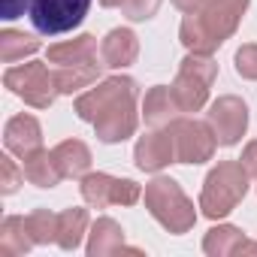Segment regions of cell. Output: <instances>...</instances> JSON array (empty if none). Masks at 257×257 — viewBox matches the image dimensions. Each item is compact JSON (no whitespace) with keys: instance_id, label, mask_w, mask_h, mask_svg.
I'll return each mask as SVG.
<instances>
[{"instance_id":"cell-21","label":"cell","mask_w":257,"mask_h":257,"mask_svg":"<svg viewBox=\"0 0 257 257\" xmlns=\"http://www.w3.org/2000/svg\"><path fill=\"white\" fill-rule=\"evenodd\" d=\"M100 67L97 61H85V64H70V67H58L55 70V79H58V91L61 94H76L88 85L97 82L100 76Z\"/></svg>"},{"instance_id":"cell-26","label":"cell","mask_w":257,"mask_h":257,"mask_svg":"<svg viewBox=\"0 0 257 257\" xmlns=\"http://www.w3.org/2000/svg\"><path fill=\"white\" fill-rule=\"evenodd\" d=\"M22 182H25V170H19L16 161L10 155H4V158H0V191H4V194H16Z\"/></svg>"},{"instance_id":"cell-32","label":"cell","mask_w":257,"mask_h":257,"mask_svg":"<svg viewBox=\"0 0 257 257\" xmlns=\"http://www.w3.org/2000/svg\"><path fill=\"white\" fill-rule=\"evenodd\" d=\"M103 7H121V0H100Z\"/></svg>"},{"instance_id":"cell-3","label":"cell","mask_w":257,"mask_h":257,"mask_svg":"<svg viewBox=\"0 0 257 257\" xmlns=\"http://www.w3.org/2000/svg\"><path fill=\"white\" fill-rule=\"evenodd\" d=\"M146 206L170 233H188L197 221L194 203L185 197L179 182L164 179V176L146 185Z\"/></svg>"},{"instance_id":"cell-5","label":"cell","mask_w":257,"mask_h":257,"mask_svg":"<svg viewBox=\"0 0 257 257\" xmlns=\"http://www.w3.org/2000/svg\"><path fill=\"white\" fill-rule=\"evenodd\" d=\"M4 85H7L16 97H22L25 103H31L34 109H49V106L55 103V97L61 94L55 73H49V67L40 64V61L10 67L7 76H4Z\"/></svg>"},{"instance_id":"cell-28","label":"cell","mask_w":257,"mask_h":257,"mask_svg":"<svg viewBox=\"0 0 257 257\" xmlns=\"http://www.w3.org/2000/svg\"><path fill=\"white\" fill-rule=\"evenodd\" d=\"M236 73L242 79H257V46H242L236 52Z\"/></svg>"},{"instance_id":"cell-1","label":"cell","mask_w":257,"mask_h":257,"mask_svg":"<svg viewBox=\"0 0 257 257\" xmlns=\"http://www.w3.org/2000/svg\"><path fill=\"white\" fill-rule=\"evenodd\" d=\"M248 10V0H206L197 13H188L182 22V46L188 52L212 55L236 28L242 13Z\"/></svg>"},{"instance_id":"cell-27","label":"cell","mask_w":257,"mask_h":257,"mask_svg":"<svg viewBox=\"0 0 257 257\" xmlns=\"http://www.w3.org/2000/svg\"><path fill=\"white\" fill-rule=\"evenodd\" d=\"M161 0H121V13L131 22H146L158 13Z\"/></svg>"},{"instance_id":"cell-16","label":"cell","mask_w":257,"mask_h":257,"mask_svg":"<svg viewBox=\"0 0 257 257\" xmlns=\"http://www.w3.org/2000/svg\"><path fill=\"white\" fill-rule=\"evenodd\" d=\"M22 161H25V164H22L25 179H28L31 185H37V188H55V185L64 179V173H61L55 155L46 152V149H37V152H31V155L22 158Z\"/></svg>"},{"instance_id":"cell-29","label":"cell","mask_w":257,"mask_h":257,"mask_svg":"<svg viewBox=\"0 0 257 257\" xmlns=\"http://www.w3.org/2000/svg\"><path fill=\"white\" fill-rule=\"evenodd\" d=\"M0 4H4V19L7 22L25 16V10H31V0H0Z\"/></svg>"},{"instance_id":"cell-22","label":"cell","mask_w":257,"mask_h":257,"mask_svg":"<svg viewBox=\"0 0 257 257\" xmlns=\"http://www.w3.org/2000/svg\"><path fill=\"white\" fill-rule=\"evenodd\" d=\"M85 230H88V212L85 209H64L58 215V239L55 242L64 251H73V248H79Z\"/></svg>"},{"instance_id":"cell-24","label":"cell","mask_w":257,"mask_h":257,"mask_svg":"<svg viewBox=\"0 0 257 257\" xmlns=\"http://www.w3.org/2000/svg\"><path fill=\"white\" fill-rule=\"evenodd\" d=\"M242 242H245L242 230H236V227H212L206 233V239H203V251L212 254V257H224V254H236L242 248Z\"/></svg>"},{"instance_id":"cell-12","label":"cell","mask_w":257,"mask_h":257,"mask_svg":"<svg viewBox=\"0 0 257 257\" xmlns=\"http://www.w3.org/2000/svg\"><path fill=\"white\" fill-rule=\"evenodd\" d=\"M176 161V146H173V134H146L137 143V167L146 173H158L167 164Z\"/></svg>"},{"instance_id":"cell-2","label":"cell","mask_w":257,"mask_h":257,"mask_svg":"<svg viewBox=\"0 0 257 257\" xmlns=\"http://www.w3.org/2000/svg\"><path fill=\"white\" fill-rule=\"evenodd\" d=\"M245 191H248V170L242 167V161H224L206 176V185L200 194V209L206 218L218 221L239 206Z\"/></svg>"},{"instance_id":"cell-20","label":"cell","mask_w":257,"mask_h":257,"mask_svg":"<svg viewBox=\"0 0 257 257\" xmlns=\"http://www.w3.org/2000/svg\"><path fill=\"white\" fill-rule=\"evenodd\" d=\"M115 251H124V230L112 218H97L94 227H91L88 254L91 257H103V254H115Z\"/></svg>"},{"instance_id":"cell-11","label":"cell","mask_w":257,"mask_h":257,"mask_svg":"<svg viewBox=\"0 0 257 257\" xmlns=\"http://www.w3.org/2000/svg\"><path fill=\"white\" fill-rule=\"evenodd\" d=\"M94 131L103 143H124L127 137H134V131H137V97L103 112L94 121Z\"/></svg>"},{"instance_id":"cell-10","label":"cell","mask_w":257,"mask_h":257,"mask_svg":"<svg viewBox=\"0 0 257 257\" xmlns=\"http://www.w3.org/2000/svg\"><path fill=\"white\" fill-rule=\"evenodd\" d=\"M206 118H209V127H212L218 146H236L248 127V106L239 97H218L209 106Z\"/></svg>"},{"instance_id":"cell-25","label":"cell","mask_w":257,"mask_h":257,"mask_svg":"<svg viewBox=\"0 0 257 257\" xmlns=\"http://www.w3.org/2000/svg\"><path fill=\"white\" fill-rule=\"evenodd\" d=\"M25 221H28V230H31V236H34L37 245H46V242H55V239H58V215H55V212L37 209V212H31Z\"/></svg>"},{"instance_id":"cell-9","label":"cell","mask_w":257,"mask_h":257,"mask_svg":"<svg viewBox=\"0 0 257 257\" xmlns=\"http://www.w3.org/2000/svg\"><path fill=\"white\" fill-rule=\"evenodd\" d=\"M131 97H137V82L127 79V76H115V79H106L103 85L79 94L76 97V115L82 121H91L94 124L103 112H109L112 106L131 100Z\"/></svg>"},{"instance_id":"cell-4","label":"cell","mask_w":257,"mask_h":257,"mask_svg":"<svg viewBox=\"0 0 257 257\" xmlns=\"http://www.w3.org/2000/svg\"><path fill=\"white\" fill-rule=\"evenodd\" d=\"M218 76V64L209 58V55H200V52H191L182 67H179V76L173 82V97L179 103L182 112H200L209 100V88Z\"/></svg>"},{"instance_id":"cell-8","label":"cell","mask_w":257,"mask_h":257,"mask_svg":"<svg viewBox=\"0 0 257 257\" xmlns=\"http://www.w3.org/2000/svg\"><path fill=\"white\" fill-rule=\"evenodd\" d=\"M82 197L88 206L106 209V206H134L143 197V191L131 179H112L106 173H88V176H82Z\"/></svg>"},{"instance_id":"cell-17","label":"cell","mask_w":257,"mask_h":257,"mask_svg":"<svg viewBox=\"0 0 257 257\" xmlns=\"http://www.w3.org/2000/svg\"><path fill=\"white\" fill-rule=\"evenodd\" d=\"M52 155H55V161H58L64 179H79V176H85L88 167H91V152H88V146H85L82 140H64L61 146L52 149Z\"/></svg>"},{"instance_id":"cell-13","label":"cell","mask_w":257,"mask_h":257,"mask_svg":"<svg viewBox=\"0 0 257 257\" xmlns=\"http://www.w3.org/2000/svg\"><path fill=\"white\" fill-rule=\"evenodd\" d=\"M4 143H7V152H13L19 158H28L43 143L40 121L34 115H16V118H10L7 131H4Z\"/></svg>"},{"instance_id":"cell-14","label":"cell","mask_w":257,"mask_h":257,"mask_svg":"<svg viewBox=\"0 0 257 257\" xmlns=\"http://www.w3.org/2000/svg\"><path fill=\"white\" fill-rule=\"evenodd\" d=\"M140 55V43H137V34L127 31V28H115L106 34V40L100 43V58H103V67H127L134 64Z\"/></svg>"},{"instance_id":"cell-6","label":"cell","mask_w":257,"mask_h":257,"mask_svg":"<svg viewBox=\"0 0 257 257\" xmlns=\"http://www.w3.org/2000/svg\"><path fill=\"white\" fill-rule=\"evenodd\" d=\"M91 0H31V22L40 34L55 37L82 25Z\"/></svg>"},{"instance_id":"cell-23","label":"cell","mask_w":257,"mask_h":257,"mask_svg":"<svg viewBox=\"0 0 257 257\" xmlns=\"http://www.w3.org/2000/svg\"><path fill=\"white\" fill-rule=\"evenodd\" d=\"M40 52V40L25 34V31H13L7 28L4 34H0V58H4V64H16L28 55Z\"/></svg>"},{"instance_id":"cell-19","label":"cell","mask_w":257,"mask_h":257,"mask_svg":"<svg viewBox=\"0 0 257 257\" xmlns=\"http://www.w3.org/2000/svg\"><path fill=\"white\" fill-rule=\"evenodd\" d=\"M34 236L28 230V221L19 218V215H10L4 224H0V254L7 257H19V254H28L34 248Z\"/></svg>"},{"instance_id":"cell-31","label":"cell","mask_w":257,"mask_h":257,"mask_svg":"<svg viewBox=\"0 0 257 257\" xmlns=\"http://www.w3.org/2000/svg\"><path fill=\"white\" fill-rule=\"evenodd\" d=\"M173 4H176L179 10H185V13H197V10L206 4V0H173Z\"/></svg>"},{"instance_id":"cell-7","label":"cell","mask_w":257,"mask_h":257,"mask_svg":"<svg viewBox=\"0 0 257 257\" xmlns=\"http://www.w3.org/2000/svg\"><path fill=\"white\" fill-rule=\"evenodd\" d=\"M167 131L173 134V146H176V161L179 164H203L212 161L218 140L212 134V127L203 121H173Z\"/></svg>"},{"instance_id":"cell-18","label":"cell","mask_w":257,"mask_h":257,"mask_svg":"<svg viewBox=\"0 0 257 257\" xmlns=\"http://www.w3.org/2000/svg\"><path fill=\"white\" fill-rule=\"evenodd\" d=\"M97 40L91 34H82L70 43H58L49 46V61L58 67H70V64H85V61H97Z\"/></svg>"},{"instance_id":"cell-15","label":"cell","mask_w":257,"mask_h":257,"mask_svg":"<svg viewBox=\"0 0 257 257\" xmlns=\"http://www.w3.org/2000/svg\"><path fill=\"white\" fill-rule=\"evenodd\" d=\"M179 112H182V109H179V103H176V97H173V88L158 85V88H152V91L146 94V103H143L146 124H152V127H170Z\"/></svg>"},{"instance_id":"cell-30","label":"cell","mask_w":257,"mask_h":257,"mask_svg":"<svg viewBox=\"0 0 257 257\" xmlns=\"http://www.w3.org/2000/svg\"><path fill=\"white\" fill-rule=\"evenodd\" d=\"M239 161H242V167L248 170V176H254V179H257V140L245 146V152H242V158H239Z\"/></svg>"}]
</instances>
